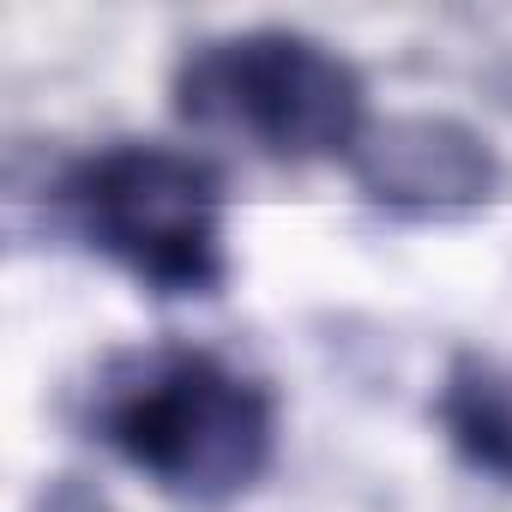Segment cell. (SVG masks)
Segmentation results:
<instances>
[{
    "instance_id": "obj_1",
    "label": "cell",
    "mask_w": 512,
    "mask_h": 512,
    "mask_svg": "<svg viewBox=\"0 0 512 512\" xmlns=\"http://www.w3.org/2000/svg\"><path fill=\"white\" fill-rule=\"evenodd\" d=\"M91 428L127 470L187 506L247 494L278 452V404L266 380L199 344L109 356L91 386Z\"/></svg>"
},
{
    "instance_id": "obj_2",
    "label": "cell",
    "mask_w": 512,
    "mask_h": 512,
    "mask_svg": "<svg viewBox=\"0 0 512 512\" xmlns=\"http://www.w3.org/2000/svg\"><path fill=\"white\" fill-rule=\"evenodd\" d=\"M73 235L151 296H211L229 278L223 175L175 145L121 139L79 157L55 187Z\"/></svg>"
},
{
    "instance_id": "obj_3",
    "label": "cell",
    "mask_w": 512,
    "mask_h": 512,
    "mask_svg": "<svg viewBox=\"0 0 512 512\" xmlns=\"http://www.w3.org/2000/svg\"><path fill=\"white\" fill-rule=\"evenodd\" d=\"M175 115L278 163H320L356 151L368 127V91L332 43L290 25H247L181 55Z\"/></svg>"
},
{
    "instance_id": "obj_4",
    "label": "cell",
    "mask_w": 512,
    "mask_h": 512,
    "mask_svg": "<svg viewBox=\"0 0 512 512\" xmlns=\"http://www.w3.org/2000/svg\"><path fill=\"white\" fill-rule=\"evenodd\" d=\"M356 187L404 217H458L488 205L494 151L476 127L452 115H386L368 121L350 151Z\"/></svg>"
},
{
    "instance_id": "obj_5",
    "label": "cell",
    "mask_w": 512,
    "mask_h": 512,
    "mask_svg": "<svg viewBox=\"0 0 512 512\" xmlns=\"http://www.w3.org/2000/svg\"><path fill=\"white\" fill-rule=\"evenodd\" d=\"M434 416L470 470L512 482V368L488 356H458L440 380Z\"/></svg>"
},
{
    "instance_id": "obj_6",
    "label": "cell",
    "mask_w": 512,
    "mask_h": 512,
    "mask_svg": "<svg viewBox=\"0 0 512 512\" xmlns=\"http://www.w3.org/2000/svg\"><path fill=\"white\" fill-rule=\"evenodd\" d=\"M31 512H115L91 482H79V476H55L43 494H37V506Z\"/></svg>"
}]
</instances>
